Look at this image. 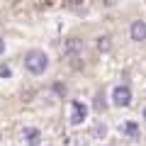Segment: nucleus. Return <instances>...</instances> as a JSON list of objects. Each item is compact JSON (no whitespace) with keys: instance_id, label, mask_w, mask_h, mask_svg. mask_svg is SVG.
Returning <instances> with one entry per match:
<instances>
[{"instance_id":"7","label":"nucleus","mask_w":146,"mask_h":146,"mask_svg":"<svg viewBox=\"0 0 146 146\" xmlns=\"http://www.w3.org/2000/svg\"><path fill=\"white\" fill-rule=\"evenodd\" d=\"M95 134H98V139H102V136H105V127L98 124V127H95Z\"/></svg>"},{"instance_id":"6","label":"nucleus","mask_w":146,"mask_h":146,"mask_svg":"<svg viewBox=\"0 0 146 146\" xmlns=\"http://www.w3.org/2000/svg\"><path fill=\"white\" fill-rule=\"evenodd\" d=\"M122 134L129 136V139H136V136H139V124H136V122H124V124H122Z\"/></svg>"},{"instance_id":"3","label":"nucleus","mask_w":146,"mask_h":146,"mask_svg":"<svg viewBox=\"0 0 146 146\" xmlns=\"http://www.w3.org/2000/svg\"><path fill=\"white\" fill-rule=\"evenodd\" d=\"M129 102H131V90L127 88V85H117V88L112 90V105H117V107H127Z\"/></svg>"},{"instance_id":"8","label":"nucleus","mask_w":146,"mask_h":146,"mask_svg":"<svg viewBox=\"0 0 146 146\" xmlns=\"http://www.w3.org/2000/svg\"><path fill=\"white\" fill-rule=\"evenodd\" d=\"M0 76H3V78H10V68H7V66H0Z\"/></svg>"},{"instance_id":"1","label":"nucleus","mask_w":146,"mask_h":146,"mask_svg":"<svg viewBox=\"0 0 146 146\" xmlns=\"http://www.w3.org/2000/svg\"><path fill=\"white\" fill-rule=\"evenodd\" d=\"M25 68L32 73V76H42V73L49 68L46 51H42V49H29V51L25 54Z\"/></svg>"},{"instance_id":"5","label":"nucleus","mask_w":146,"mask_h":146,"mask_svg":"<svg viewBox=\"0 0 146 146\" xmlns=\"http://www.w3.org/2000/svg\"><path fill=\"white\" fill-rule=\"evenodd\" d=\"M129 34H131V39H134V42H144V39H146V22H144V20L131 22Z\"/></svg>"},{"instance_id":"2","label":"nucleus","mask_w":146,"mask_h":146,"mask_svg":"<svg viewBox=\"0 0 146 146\" xmlns=\"http://www.w3.org/2000/svg\"><path fill=\"white\" fill-rule=\"evenodd\" d=\"M85 117H88V105H83L80 100H73L71 102V117H68V122H71L73 127H78L85 122Z\"/></svg>"},{"instance_id":"4","label":"nucleus","mask_w":146,"mask_h":146,"mask_svg":"<svg viewBox=\"0 0 146 146\" xmlns=\"http://www.w3.org/2000/svg\"><path fill=\"white\" fill-rule=\"evenodd\" d=\"M22 141L27 146H39L42 144V131L36 129V127H25L22 129Z\"/></svg>"},{"instance_id":"9","label":"nucleus","mask_w":146,"mask_h":146,"mask_svg":"<svg viewBox=\"0 0 146 146\" xmlns=\"http://www.w3.org/2000/svg\"><path fill=\"white\" fill-rule=\"evenodd\" d=\"M3 54H5V39L0 36V56H3Z\"/></svg>"},{"instance_id":"10","label":"nucleus","mask_w":146,"mask_h":146,"mask_svg":"<svg viewBox=\"0 0 146 146\" xmlns=\"http://www.w3.org/2000/svg\"><path fill=\"white\" fill-rule=\"evenodd\" d=\"M144 117H146V107H144Z\"/></svg>"}]
</instances>
